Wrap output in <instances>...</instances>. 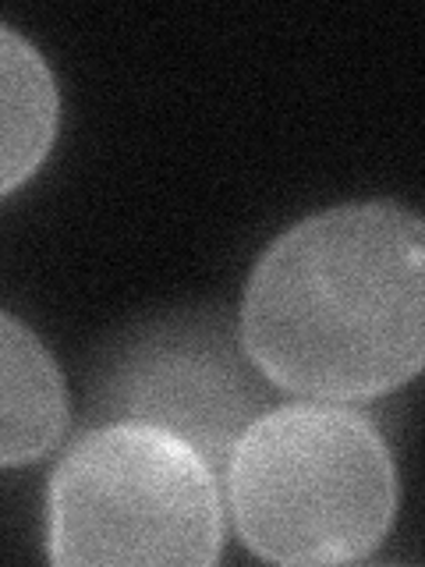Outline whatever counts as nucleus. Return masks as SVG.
I'll return each instance as SVG.
<instances>
[{
    "instance_id": "obj_6",
    "label": "nucleus",
    "mask_w": 425,
    "mask_h": 567,
    "mask_svg": "<svg viewBox=\"0 0 425 567\" xmlns=\"http://www.w3.org/2000/svg\"><path fill=\"white\" fill-rule=\"evenodd\" d=\"M61 124V93L46 58L0 22V199L43 167Z\"/></svg>"
},
{
    "instance_id": "obj_3",
    "label": "nucleus",
    "mask_w": 425,
    "mask_h": 567,
    "mask_svg": "<svg viewBox=\"0 0 425 567\" xmlns=\"http://www.w3.org/2000/svg\"><path fill=\"white\" fill-rule=\"evenodd\" d=\"M46 543L61 567H209L224 546L220 475L182 436L111 419L53 468Z\"/></svg>"
},
{
    "instance_id": "obj_1",
    "label": "nucleus",
    "mask_w": 425,
    "mask_h": 567,
    "mask_svg": "<svg viewBox=\"0 0 425 567\" xmlns=\"http://www.w3.org/2000/svg\"><path fill=\"white\" fill-rule=\"evenodd\" d=\"M241 348L280 390L365 401L425 362V227L397 203H351L266 248L241 306Z\"/></svg>"
},
{
    "instance_id": "obj_2",
    "label": "nucleus",
    "mask_w": 425,
    "mask_h": 567,
    "mask_svg": "<svg viewBox=\"0 0 425 567\" xmlns=\"http://www.w3.org/2000/svg\"><path fill=\"white\" fill-rule=\"evenodd\" d=\"M224 475L241 543L270 564L365 560L397 514L394 454L376 425L341 401L266 408Z\"/></svg>"
},
{
    "instance_id": "obj_4",
    "label": "nucleus",
    "mask_w": 425,
    "mask_h": 567,
    "mask_svg": "<svg viewBox=\"0 0 425 567\" xmlns=\"http://www.w3.org/2000/svg\"><path fill=\"white\" fill-rule=\"evenodd\" d=\"M262 380L235 330L212 316H182L142 327L114 354L96 404L106 419L182 436L220 475L241 433L270 408Z\"/></svg>"
},
{
    "instance_id": "obj_5",
    "label": "nucleus",
    "mask_w": 425,
    "mask_h": 567,
    "mask_svg": "<svg viewBox=\"0 0 425 567\" xmlns=\"http://www.w3.org/2000/svg\"><path fill=\"white\" fill-rule=\"evenodd\" d=\"M68 386L53 354L0 309V468L46 457L68 433Z\"/></svg>"
}]
</instances>
